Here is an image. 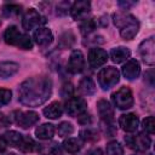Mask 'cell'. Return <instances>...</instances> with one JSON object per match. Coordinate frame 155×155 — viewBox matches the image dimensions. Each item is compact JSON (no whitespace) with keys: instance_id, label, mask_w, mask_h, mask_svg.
Returning <instances> with one entry per match:
<instances>
[{"instance_id":"obj_4","label":"cell","mask_w":155,"mask_h":155,"mask_svg":"<svg viewBox=\"0 0 155 155\" xmlns=\"http://www.w3.org/2000/svg\"><path fill=\"white\" fill-rule=\"evenodd\" d=\"M111 99H113L115 107L121 109V110L130 109L133 105L132 92H131V90L128 87H125V86L119 88L116 92H114L113 96H111Z\"/></svg>"},{"instance_id":"obj_17","label":"cell","mask_w":155,"mask_h":155,"mask_svg":"<svg viewBox=\"0 0 155 155\" xmlns=\"http://www.w3.org/2000/svg\"><path fill=\"white\" fill-rule=\"evenodd\" d=\"M22 33L17 29V27L15 25H10L7 27V29L5 30L4 33V40L6 44L8 45H15V46H18L21 39H22Z\"/></svg>"},{"instance_id":"obj_16","label":"cell","mask_w":155,"mask_h":155,"mask_svg":"<svg viewBox=\"0 0 155 155\" xmlns=\"http://www.w3.org/2000/svg\"><path fill=\"white\" fill-rule=\"evenodd\" d=\"M97 110L101 116V119L104 122H113V116H114V110L110 103L107 99H99L97 102Z\"/></svg>"},{"instance_id":"obj_7","label":"cell","mask_w":155,"mask_h":155,"mask_svg":"<svg viewBox=\"0 0 155 155\" xmlns=\"http://www.w3.org/2000/svg\"><path fill=\"white\" fill-rule=\"evenodd\" d=\"M125 142L128 145V148L139 150V151L149 149V147L151 144L150 138L144 133H138L137 136H127L125 138Z\"/></svg>"},{"instance_id":"obj_22","label":"cell","mask_w":155,"mask_h":155,"mask_svg":"<svg viewBox=\"0 0 155 155\" xmlns=\"http://www.w3.org/2000/svg\"><path fill=\"white\" fill-rule=\"evenodd\" d=\"M79 91L82 93V94H86V96H91L96 92V85L93 82V80L88 76L81 79V81L79 82Z\"/></svg>"},{"instance_id":"obj_21","label":"cell","mask_w":155,"mask_h":155,"mask_svg":"<svg viewBox=\"0 0 155 155\" xmlns=\"http://www.w3.org/2000/svg\"><path fill=\"white\" fill-rule=\"evenodd\" d=\"M62 113H63V108L59 102H52L51 104H48V107L44 109V115L47 119H58L61 117Z\"/></svg>"},{"instance_id":"obj_18","label":"cell","mask_w":155,"mask_h":155,"mask_svg":"<svg viewBox=\"0 0 155 155\" xmlns=\"http://www.w3.org/2000/svg\"><path fill=\"white\" fill-rule=\"evenodd\" d=\"M19 69V65L16 62H0V79H7L15 75Z\"/></svg>"},{"instance_id":"obj_31","label":"cell","mask_w":155,"mask_h":155,"mask_svg":"<svg viewBox=\"0 0 155 155\" xmlns=\"http://www.w3.org/2000/svg\"><path fill=\"white\" fill-rule=\"evenodd\" d=\"M154 116H148L143 120V130L149 133V134H153L154 133Z\"/></svg>"},{"instance_id":"obj_25","label":"cell","mask_w":155,"mask_h":155,"mask_svg":"<svg viewBox=\"0 0 155 155\" xmlns=\"http://www.w3.org/2000/svg\"><path fill=\"white\" fill-rule=\"evenodd\" d=\"M94 29H96V22H94V19H92V18H86V19H84V21L81 22V24H80V31H81V34H84V35H88V34L92 33Z\"/></svg>"},{"instance_id":"obj_39","label":"cell","mask_w":155,"mask_h":155,"mask_svg":"<svg viewBox=\"0 0 155 155\" xmlns=\"http://www.w3.org/2000/svg\"><path fill=\"white\" fill-rule=\"evenodd\" d=\"M6 155H17V154H15V153H10V154H6Z\"/></svg>"},{"instance_id":"obj_30","label":"cell","mask_w":155,"mask_h":155,"mask_svg":"<svg viewBox=\"0 0 155 155\" xmlns=\"http://www.w3.org/2000/svg\"><path fill=\"white\" fill-rule=\"evenodd\" d=\"M12 97V92L6 88H0V107L6 105Z\"/></svg>"},{"instance_id":"obj_26","label":"cell","mask_w":155,"mask_h":155,"mask_svg":"<svg viewBox=\"0 0 155 155\" xmlns=\"http://www.w3.org/2000/svg\"><path fill=\"white\" fill-rule=\"evenodd\" d=\"M18 149L24 151V153H30V151H34L36 149V144H35V142L31 138L23 137V140H22L21 145L18 147Z\"/></svg>"},{"instance_id":"obj_9","label":"cell","mask_w":155,"mask_h":155,"mask_svg":"<svg viewBox=\"0 0 155 155\" xmlns=\"http://www.w3.org/2000/svg\"><path fill=\"white\" fill-rule=\"evenodd\" d=\"M85 69V57L80 50H74L68 61V70L71 74H79Z\"/></svg>"},{"instance_id":"obj_14","label":"cell","mask_w":155,"mask_h":155,"mask_svg":"<svg viewBox=\"0 0 155 155\" xmlns=\"http://www.w3.org/2000/svg\"><path fill=\"white\" fill-rule=\"evenodd\" d=\"M140 74V65L137 59H128L122 67V75L127 80H134Z\"/></svg>"},{"instance_id":"obj_8","label":"cell","mask_w":155,"mask_h":155,"mask_svg":"<svg viewBox=\"0 0 155 155\" xmlns=\"http://www.w3.org/2000/svg\"><path fill=\"white\" fill-rule=\"evenodd\" d=\"M87 103L81 97H71L65 103V111L70 116H79L86 111Z\"/></svg>"},{"instance_id":"obj_32","label":"cell","mask_w":155,"mask_h":155,"mask_svg":"<svg viewBox=\"0 0 155 155\" xmlns=\"http://www.w3.org/2000/svg\"><path fill=\"white\" fill-rule=\"evenodd\" d=\"M80 136L84 140H96L97 139V132L94 130H91V128L82 130L80 132Z\"/></svg>"},{"instance_id":"obj_15","label":"cell","mask_w":155,"mask_h":155,"mask_svg":"<svg viewBox=\"0 0 155 155\" xmlns=\"http://www.w3.org/2000/svg\"><path fill=\"white\" fill-rule=\"evenodd\" d=\"M34 41L40 46H47L53 41V34L48 28L40 27L33 34Z\"/></svg>"},{"instance_id":"obj_29","label":"cell","mask_w":155,"mask_h":155,"mask_svg":"<svg viewBox=\"0 0 155 155\" xmlns=\"http://www.w3.org/2000/svg\"><path fill=\"white\" fill-rule=\"evenodd\" d=\"M2 12L5 16H13V15H18L21 12V6L16 5V4H8L5 5L2 7Z\"/></svg>"},{"instance_id":"obj_40","label":"cell","mask_w":155,"mask_h":155,"mask_svg":"<svg viewBox=\"0 0 155 155\" xmlns=\"http://www.w3.org/2000/svg\"><path fill=\"white\" fill-rule=\"evenodd\" d=\"M0 24H1V21H0Z\"/></svg>"},{"instance_id":"obj_13","label":"cell","mask_w":155,"mask_h":155,"mask_svg":"<svg viewBox=\"0 0 155 155\" xmlns=\"http://www.w3.org/2000/svg\"><path fill=\"white\" fill-rule=\"evenodd\" d=\"M119 125L120 127L125 131V132H134L137 128H138V125H139V119L136 114H124L120 116L119 119Z\"/></svg>"},{"instance_id":"obj_12","label":"cell","mask_w":155,"mask_h":155,"mask_svg":"<svg viewBox=\"0 0 155 155\" xmlns=\"http://www.w3.org/2000/svg\"><path fill=\"white\" fill-rule=\"evenodd\" d=\"M108 61V53L103 48L93 47L88 52V63L91 68H99Z\"/></svg>"},{"instance_id":"obj_20","label":"cell","mask_w":155,"mask_h":155,"mask_svg":"<svg viewBox=\"0 0 155 155\" xmlns=\"http://www.w3.org/2000/svg\"><path fill=\"white\" fill-rule=\"evenodd\" d=\"M54 126L52 124H42L41 126H39L35 130V136L39 139L46 140V139H51L54 134Z\"/></svg>"},{"instance_id":"obj_23","label":"cell","mask_w":155,"mask_h":155,"mask_svg":"<svg viewBox=\"0 0 155 155\" xmlns=\"http://www.w3.org/2000/svg\"><path fill=\"white\" fill-rule=\"evenodd\" d=\"M4 139L6 140L7 144H10L11 147H16L18 148L23 140V134H21L17 131H7L4 134Z\"/></svg>"},{"instance_id":"obj_2","label":"cell","mask_w":155,"mask_h":155,"mask_svg":"<svg viewBox=\"0 0 155 155\" xmlns=\"http://www.w3.org/2000/svg\"><path fill=\"white\" fill-rule=\"evenodd\" d=\"M114 24L120 28V35L125 40H132L139 30V22L132 15H114Z\"/></svg>"},{"instance_id":"obj_5","label":"cell","mask_w":155,"mask_h":155,"mask_svg":"<svg viewBox=\"0 0 155 155\" xmlns=\"http://www.w3.org/2000/svg\"><path fill=\"white\" fill-rule=\"evenodd\" d=\"M46 19L35 10V8H29L24 12L23 19H22V25L25 30H31L34 28H40V25L45 24Z\"/></svg>"},{"instance_id":"obj_36","label":"cell","mask_w":155,"mask_h":155,"mask_svg":"<svg viewBox=\"0 0 155 155\" xmlns=\"http://www.w3.org/2000/svg\"><path fill=\"white\" fill-rule=\"evenodd\" d=\"M8 125H10V119L4 113H0V127H6Z\"/></svg>"},{"instance_id":"obj_37","label":"cell","mask_w":155,"mask_h":155,"mask_svg":"<svg viewBox=\"0 0 155 155\" xmlns=\"http://www.w3.org/2000/svg\"><path fill=\"white\" fill-rule=\"evenodd\" d=\"M6 140L4 139V137H0V151H4L6 149Z\"/></svg>"},{"instance_id":"obj_6","label":"cell","mask_w":155,"mask_h":155,"mask_svg":"<svg viewBox=\"0 0 155 155\" xmlns=\"http://www.w3.org/2000/svg\"><path fill=\"white\" fill-rule=\"evenodd\" d=\"M13 120H15V122H16L19 127L27 130V128L31 127L34 124L38 122V120H39V115H38L35 111H22V110H16V111L13 113Z\"/></svg>"},{"instance_id":"obj_19","label":"cell","mask_w":155,"mask_h":155,"mask_svg":"<svg viewBox=\"0 0 155 155\" xmlns=\"http://www.w3.org/2000/svg\"><path fill=\"white\" fill-rule=\"evenodd\" d=\"M131 54V51L127 47L124 46H119V47H114L110 51V58L114 63H121L124 61H126Z\"/></svg>"},{"instance_id":"obj_35","label":"cell","mask_w":155,"mask_h":155,"mask_svg":"<svg viewBox=\"0 0 155 155\" xmlns=\"http://www.w3.org/2000/svg\"><path fill=\"white\" fill-rule=\"evenodd\" d=\"M62 94H63L64 97H69V96H71V94H73V86H71L70 84L64 85L63 88H62Z\"/></svg>"},{"instance_id":"obj_24","label":"cell","mask_w":155,"mask_h":155,"mask_svg":"<svg viewBox=\"0 0 155 155\" xmlns=\"http://www.w3.org/2000/svg\"><path fill=\"white\" fill-rule=\"evenodd\" d=\"M81 147V142L78 138H68L63 142V148L70 154H76L78 151H80Z\"/></svg>"},{"instance_id":"obj_27","label":"cell","mask_w":155,"mask_h":155,"mask_svg":"<svg viewBox=\"0 0 155 155\" xmlns=\"http://www.w3.org/2000/svg\"><path fill=\"white\" fill-rule=\"evenodd\" d=\"M122 154H124L122 147L116 140L109 142L107 144V155H122Z\"/></svg>"},{"instance_id":"obj_33","label":"cell","mask_w":155,"mask_h":155,"mask_svg":"<svg viewBox=\"0 0 155 155\" xmlns=\"http://www.w3.org/2000/svg\"><path fill=\"white\" fill-rule=\"evenodd\" d=\"M18 47H21L23 50H30L33 47V42H31L30 38L27 34H23L22 35V39H21V41L18 44Z\"/></svg>"},{"instance_id":"obj_28","label":"cell","mask_w":155,"mask_h":155,"mask_svg":"<svg viewBox=\"0 0 155 155\" xmlns=\"http://www.w3.org/2000/svg\"><path fill=\"white\" fill-rule=\"evenodd\" d=\"M57 131H58V134L61 137H65V136H70L74 132V127H73V125L70 122L64 121V122H61L58 125Z\"/></svg>"},{"instance_id":"obj_1","label":"cell","mask_w":155,"mask_h":155,"mask_svg":"<svg viewBox=\"0 0 155 155\" xmlns=\"http://www.w3.org/2000/svg\"><path fill=\"white\" fill-rule=\"evenodd\" d=\"M52 93V81L47 76H34L23 81L18 88V101L28 107L44 104Z\"/></svg>"},{"instance_id":"obj_34","label":"cell","mask_w":155,"mask_h":155,"mask_svg":"<svg viewBox=\"0 0 155 155\" xmlns=\"http://www.w3.org/2000/svg\"><path fill=\"white\" fill-rule=\"evenodd\" d=\"M78 121H79V124H81V125H90V124L92 122V119H91V116H90L88 114L82 113L81 115L78 116Z\"/></svg>"},{"instance_id":"obj_38","label":"cell","mask_w":155,"mask_h":155,"mask_svg":"<svg viewBox=\"0 0 155 155\" xmlns=\"http://www.w3.org/2000/svg\"><path fill=\"white\" fill-rule=\"evenodd\" d=\"M87 155H102V150H101V149H93V150H91Z\"/></svg>"},{"instance_id":"obj_11","label":"cell","mask_w":155,"mask_h":155,"mask_svg":"<svg viewBox=\"0 0 155 155\" xmlns=\"http://www.w3.org/2000/svg\"><path fill=\"white\" fill-rule=\"evenodd\" d=\"M90 10H91L90 1L80 0L73 4V6L70 7V15L75 21H81V19H86V16L88 15Z\"/></svg>"},{"instance_id":"obj_10","label":"cell","mask_w":155,"mask_h":155,"mask_svg":"<svg viewBox=\"0 0 155 155\" xmlns=\"http://www.w3.org/2000/svg\"><path fill=\"white\" fill-rule=\"evenodd\" d=\"M154 38H149L140 42L139 45V54L143 58L144 63L153 65L155 62V54H154Z\"/></svg>"},{"instance_id":"obj_3","label":"cell","mask_w":155,"mask_h":155,"mask_svg":"<svg viewBox=\"0 0 155 155\" xmlns=\"http://www.w3.org/2000/svg\"><path fill=\"white\" fill-rule=\"evenodd\" d=\"M120 80L119 70L114 67L103 68L98 73V84L103 90H109L114 87Z\"/></svg>"}]
</instances>
